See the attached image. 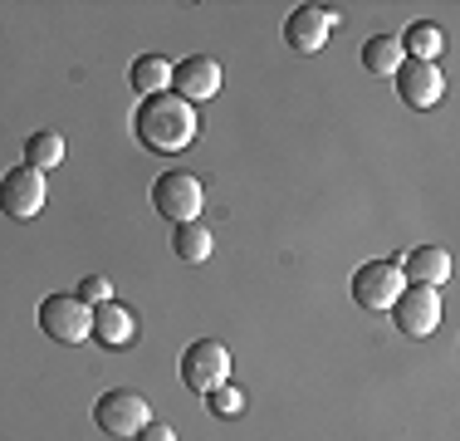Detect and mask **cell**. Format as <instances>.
<instances>
[{
  "label": "cell",
  "mask_w": 460,
  "mask_h": 441,
  "mask_svg": "<svg viewBox=\"0 0 460 441\" xmlns=\"http://www.w3.org/2000/svg\"><path fill=\"white\" fill-rule=\"evenodd\" d=\"M196 132H201V118H196V108L186 104V98L177 94H152V98H142V108H137V138H142V148H152V152H186L196 142Z\"/></svg>",
  "instance_id": "6da1fadb"
},
{
  "label": "cell",
  "mask_w": 460,
  "mask_h": 441,
  "mask_svg": "<svg viewBox=\"0 0 460 441\" xmlns=\"http://www.w3.org/2000/svg\"><path fill=\"white\" fill-rule=\"evenodd\" d=\"M40 328L54 344H84V338H93V309L79 294H45L40 300Z\"/></svg>",
  "instance_id": "7a4b0ae2"
},
{
  "label": "cell",
  "mask_w": 460,
  "mask_h": 441,
  "mask_svg": "<svg viewBox=\"0 0 460 441\" xmlns=\"http://www.w3.org/2000/svg\"><path fill=\"white\" fill-rule=\"evenodd\" d=\"M93 422H98V432L103 436H137L142 427L152 422V412H147V397L133 392V388H113V392H103L93 402Z\"/></svg>",
  "instance_id": "3957f363"
},
{
  "label": "cell",
  "mask_w": 460,
  "mask_h": 441,
  "mask_svg": "<svg viewBox=\"0 0 460 441\" xmlns=\"http://www.w3.org/2000/svg\"><path fill=\"white\" fill-rule=\"evenodd\" d=\"M152 206H157V216L177 220H201V206H206V186L196 182L191 172H162L157 182H152Z\"/></svg>",
  "instance_id": "277c9868"
},
{
  "label": "cell",
  "mask_w": 460,
  "mask_h": 441,
  "mask_svg": "<svg viewBox=\"0 0 460 441\" xmlns=\"http://www.w3.org/2000/svg\"><path fill=\"white\" fill-rule=\"evenodd\" d=\"M402 290H407V280H402L397 260H367L363 270H353V300L367 314H387Z\"/></svg>",
  "instance_id": "5b68a950"
},
{
  "label": "cell",
  "mask_w": 460,
  "mask_h": 441,
  "mask_svg": "<svg viewBox=\"0 0 460 441\" xmlns=\"http://www.w3.org/2000/svg\"><path fill=\"white\" fill-rule=\"evenodd\" d=\"M181 382L191 392H216L221 382H230V353L221 338H196L191 348L181 353Z\"/></svg>",
  "instance_id": "8992f818"
},
{
  "label": "cell",
  "mask_w": 460,
  "mask_h": 441,
  "mask_svg": "<svg viewBox=\"0 0 460 441\" xmlns=\"http://www.w3.org/2000/svg\"><path fill=\"white\" fill-rule=\"evenodd\" d=\"M397 319V328L407 338H431L441 328V290H426V284H407L397 294V304L387 309Z\"/></svg>",
  "instance_id": "52a82bcc"
},
{
  "label": "cell",
  "mask_w": 460,
  "mask_h": 441,
  "mask_svg": "<svg viewBox=\"0 0 460 441\" xmlns=\"http://www.w3.org/2000/svg\"><path fill=\"white\" fill-rule=\"evenodd\" d=\"M0 212L10 220H35L45 212V172L35 167H10L0 176Z\"/></svg>",
  "instance_id": "ba28073f"
},
{
  "label": "cell",
  "mask_w": 460,
  "mask_h": 441,
  "mask_svg": "<svg viewBox=\"0 0 460 441\" xmlns=\"http://www.w3.org/2000/svg\"><path fill=\"white\" fill-rule=\"evenodd\" d=\"M338 25V10H323V5H299L289 10V20H284V44L299 54H319L328 44V30Z\"/></svg>",
  "instance_id": "9c48e42d"
},
{
  "label": "cell",
  "mask_w": 460,
  "mask_h": 441,
  "mask_svg": "<svg viewBox=\"0 0 460 441\" xmlns=\"http://www.w3.org/2000/svg\"><path fill=\"white\" fill-rule=\"evenodd\" d=\"M172 88H177V98L186 104H206V98L221 94V64L211 59V54H191V59L172 64Z\"/></svg>",
  "instance_id": "30bf717a"
},
{
  "label": "cell",
  "mask_w": 460,
  "mask_h": 441,
  "mask_svg": "<svg viewBox=\"0 0 460 441\" xmlns=\"http://www.w3.org/2000/svg\"><path fill=\"white\" fill-rule=\"evenodd\" d=\"M392 79H397L402 98H407L411 108H436V104H441V94H446L441 69L426 64V59H402V69L392 74Z\"/></svg>",
  "instance_id": "8fae6325"
},
{
  "label": "cell",
  "mask_w": 460,
  "mask_h": 441,
  "mask_svg": "<svg viewBox=\"0 0 460 441\" xmlns=\"http://www.w3.org/2000/svg\"><path fill=\"white\" fill-rule=\"evenodd\" d=\"M402 265V280L407 284H426V290H441L451 280V250L446 246H416Z\"/></svg>",
  "instance_id": "7c38bea8"
},
{
  "label": "cell",
  "mask_w": 460,
  "mask_h": 441,
  "mask_svg": "<svg viewBox=\"0 0 460 441\" xmlns=\"http://www.w3.org/2000/svg\"><path fill=\"white\" fill-rule=\"evenodd\" d=\"M93 338L103 348H128L137 338V314L128 304H118V300H108V304H98L93 309Z\"/></svg>",
  "instance_id": "4fadbf2b"
},
{
  "label": "cell",
  "mask_w": 460,
  "mask_h": 441,
  "mask_svg": "<svg viewBox=\"0 0 460 441\" xmlns=\"http://www.w3.org/2000/svg\"><path fill=\"white\" fill-rule=\"evenodd\" d=\"M402 40L397 35H372L367 44H363V69L372 74V79H392V74L402 69Z\"/></svg>",
  "instance_id": "5bb4252c"
},
{
  "label": "cell",
  "mask_w": 460,
  "mask_h": 441,
  "mask_svg": "<svg viewBox=\"0 0 460 441\" xmlns=\"http://www.w3.org/2000/svg\"><path fill=\"white\" fill-rule=\"evenodd\" d=\"M133 88L142 98H152V94H172V64L162 59V54H142V59H133Z\"/></svg>",
  "instance_id": "9a60e30c"
},
{
  "label": "cell",
  "mask_w": 460,
  "mask_h": 441,
  "mask_svg": "<svg viewBox=\"0 0 460 441\" xmlns=\"http://www.w3.org/2000/svg\"><path fill=\"white\" fill-rule=\"evenodd\" d=\"M441 50H446V35L431 25V20H416L407 35H402V54H407V59L436 64V59H441Z\"/></svg>",
  "instance_id": "2e32d148"
},
{
  "label": "cell",
  "mask_w": 460,
  "mask_h": 441,
  "mask_svg": "<svg viewBox=\"0 0 460 441\" xmlns=\"http://www.w3.org/2000/svg\"><path fill=\"white\" fill-rule=\"evenodd\" d=\"M211 230L201 226V220H186V226H177V236H172V250H177V260L186 265H201V260H211Z\"/></svg>",
  "instance_id": "e0dca14e"
},
{
  "label": "cell",
  "mask_w": 460,
  "mask_h": 441,
  "mask_svg": "<svg viewBox=\"0 0 460 441\" xmlns=\"http://www.w3.org/2000/svg\"><path fill=\"white\" fill-rule=\"evenodd\" d=\"M64 162V138L54 128H40L35 138L25 142V167H35V172H54Z\"/></svg>",
  "instance_id": "ac0fdd59"
},
{
  "label": "cell",
  "mask_w": 460,
  "mask_h": 441,
  "mask_svg": "<svg viewBox=\"0 0 460 441\" xmlns=\"http://www.w3.org/2000/svg\"><path fill=\"white\" fill-rule=\"evenodd\" d=\"M206 402H211L216 417H240V412H245V392L230 388V382H221L216 392H206Z\"/></svg>",
  "instance_id": "d6986e66"
},
{
  "label": "cell",
  "mask_w": 460,
  "mask_h": 441,
  "mask_svg": "<svg viewBox=\"0 0 460 441\" xmlns=\"http://www.w3.org/2000/svg\"><path fill=\"white\" fill-rule=\"evenodd\" d=\"M74 294H79V300L89 304V309H98V304H108V300H113V290H108V280H103V274H89V280H79V290H74Z\"/></svg>",
  "instance_id": "ffe728a7"
},
{
  "label": "cell",
  "mask_w": 460,
  "mask_h": 441,
  "mask_svg": "<svg viewBox=\"0 0 460 441\" xmlns=\"http://www.w3.org/2000/svg\"><path fill=\"white\" fill-rule=\"evenodd\" d=\"M137 441H177V427H172V422H147L137 432Z\"/></svg>",
  "instance_id": "44dd1931"
}]
</instances>
